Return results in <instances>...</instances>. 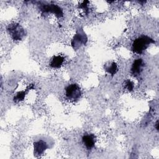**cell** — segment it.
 <instances>
[{"instance_id":"1","label":"cell","mask_w":159,"mask_h":159,"mask_svg":"<svg viewBox=\"0 0 159 159\" xmlns=\"http://www.w3.org/2000/svg\"><path fill=\"white\" fill-rule=\"evenodd\" d=\"M155 43V41L147 35H142L135 39L132 45L133 52L137 54H141L145 51L151 43Z\"/></svg>"},{"instance_id":"2","label":"cell","mask_w":159,"mask_h":159,"mask_svg":"<svg viewBox=\"0 0 159 159\" xmlns=\"http://www.w3.org/2000/svg\"><path fill=\"white\" fill-rule=\"evenodd\" d=\"M7 30L14 40H21L25 35L24 29L17 23L9 24L7 27Z\"/></svg>"},{"instance_id":"3","label":"cell","mask_w":159,"mask_h":159,"mask_svg":"<svg viewBox=\"0 0 159 159\" xmlns=\"http://www.w3.org/2000/svg\"><path fill=\"white\" fill-rule=\"evenodd\" d=\"M65 94L70 101H76L81 97V91L78 84H71L66 88Z\"/></svg>"},{"instance_id":"4","label":"cell","mask_w":159,"mask_h":159,"mask_svg":"<svg viewBox=\"0 0 159 159\" xmlns=\"http://www.w3.org/2000/svg\"><path fill=\"white\" fill-rule=\"evenodd\" d=\"M87 42V37L82 30H80L74 36L71 45L74 49H78L81 45L86 44Z\"/></svg>"},{"instance_id":"5","label":"cell","mask_w":159,"mask_h":159,"mask_svg":"<svg viewBox=\"0 0 159 159\" xmlns=\"http://www.w3.org/2000/svg\"><path fill=\"white\" fill-rule=\"evenodd\" d=\"M40 9L43 12H52L57 17L63 16L62 9L56 4H43L40 7Z\"/></svg>"},{"instance_id":"6","label":"cell","mask_w":159,"mask_h":159,"mask_svg":"<svg viewBox=\"0 0 159 159\" xmlns=\"http://www.w3.org/2000/svg\"><path fill=\"white\" fill-rule=\"evenodd\" d=\"M143 66V61L141 58L136 59L132 63L131 67V74L134 76H137L142 71Z\"/></svg>"},{"instance_id":"7","label":"cell","mask_w":159,"mask_h":159,"mask_svg":"<svg viewBox=\"0 0 159 159\" xmlns=\"http://www.w3.org/2000/svg\"><path fill=\"white\" fill-rule=\"evenodd\" d=\"M82 142L88 150H91L94 146L96 137L93 134H87L82 137Z\"/></svg>"},{"instance_id":"8","label":"cell","mask_w":159,"mask_h":159,"mask_svg":"<svg viewBox=\"0 0 159 159\" xmlns=\"http://www.w3.org/2000/svg\"><path fill=\"white\" fill-rule=\"evenodd\" d=\"M48 148V145L45 142L42 140H38L34 143V153L37 155H42L44 151Z\"/></svg>"},{"instance_id":"9","label":"cell","mask_w":159,"mask_h":159,"mask_svg":"<svg viewBox=\"0 0 159 159\" xmlns=\"http://www.w3.org/2000/svg\"><path fill=\"white\" fill-rule=\"evenodd\" d=\"M63 61H64V57L61 55H57L52 58L50 65L52 68H58L62 65Z\"/></svg>"},{"instance_id":"10","label":"cell","mask_w":159,"mask_h":159,"mask_svg":"<svg viewBox=\"0 0 159 159\" xmlns=\"http://www.w3.org/2000/svg\"><path fill=\"white\" fill-rule=\"evenodd\" d=\"M104 67L105 70L108 73H110L112 76L115 75L116 73V72L117 71V65L114 61L108 62V63H106L104 65Z\"/></svg>"},{"instance_id":"11","label":"cell","mask_w":159,"mask_h":159,"mask_svg":"<svg viewBox=\"0 0 159 159\" xmlns=\"http://www.w3.org/2000/svg\"><path fill=\"white\" fill-rule=\"evenodd\" d=\"M88 3H89V1H83L78 6V7L80 9H82L85 14H87L88 12Z\"/></svg>"},{"instance_id":"12","label":"cell","mask_w":159,"mask_h":159,"mask_svg":"<svg viewBox=\"0 0 159 159\" xmlns=\"http://www.w3.org/2000/svg\"><path fill=\"white\" fill-rule=\"evenodd\" d=\"M25 91H20L18 92L16 96L14 98V101L15 102H19L20 101H22L25 97Z\"/></svg>"},{"instance_id":"13","label":"cell","mask_w":159,"mask_h":159,"mask_svg":"<svg viewBox=\"0 0 159 159\" xmlns=\"http://www.w3.org/2000/svg\"><path fill=\"white\" fill-rule=\"evenodd\" d=\"M124 88L129 91H131L134 89V83L130 80H127L124 81Z\"/></svg>"},{"instance_id":"14","label":"cell","mask_w":159,"mask_h":159,"mask_svg":"<svg viewBox=\"0 0 159 159\" xmlns=\"http://www.w3.org/2000/svg\"><path fill=\"white\" fill-rule=\"evenodd\" d=\"M155 127H156V129H157V130H158V120H157V121L156 122Z\"/></svg>"}]
</instances>
